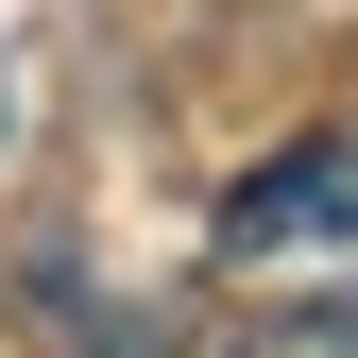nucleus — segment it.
<instances>
[{"label": "nucleus", "mask_w": 358, "mask_h": 358, "mask_svg": "<svg viewBox=\"0 0 358 358\" xmlns=\"http://www.w3.org/2000/svg\"><path fill=\"white\" fill-rule=\"evenodd\" d=\"M0 137H17V69H0Z\"/></svg>", "instance_id": "obj_3"}, {"label": "nucleus", "mask_w": 358, "mask_h": 358, "mask_svg": "<svg viewBox=\"0 0 358 358\" xmlns=\"http://www.w3.org/2000/svg\"><path fill=\"white\" fill-rule=\"evenodd\" d=\"M273 256H358V103L222 188V273H273Z\"/></svg>", "instance_id": "obj_1"}, {"label": "nucleus", "mask_w": 358, "mask_h": 358, "mask_svg": "<svg viewBox=\"0 0 358 358\" xmlns=\"http://www.w3.org/2000/svg\"><path fill=\"white\" fill-rule=\"evenodd\" d=\"M273 341H358V290H341V307H290Z\"/></svg>", "instance_id": "obj_2"}]
</instances>
